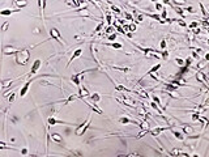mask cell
<instances>
[{
  "label": "cell",
  "mask_w": 209,
  "mask_h": 157,
  "mask_svg": "<svg viewBox=\"0 0 209 157\" xmlns=\"http://www.w3.org/2000/svg\"><path fill=\"white\" fill-rule=\"evenodd\" d=\"M30 58V52H29V49H24V50H19L16 52V63L17 64H21V66H25L28 63Z\"/></svg>",
  "instance_id": "obj_1"
},
{
  "label": "cell",
  "mask_w": 209,
  "mask_h": 157,
  "mask_svg": "<svg viewBox=\"0 0 209 157\" xmlns=\"http://www.w3.org/2000/svg\"><path fill=\"white\" fill-rule=\"evenodd\" d=\"M92 117H93V114H90L89 117H88V119H86L84 123H81L80 126H77L76 131H75V133H76L77 136H81V135H84V133H85V131L88 130V127H89V124H90V122H92Z\"/></svg>",
  "instance_id": "obj_2"
},
{
  "label": "cell",
  "mask_w": 209,
  "mask_h": 157,
  "mask_svg": "<svg viewBox=\"0 0 209 157\" xmlns=\"http://www.w3.org/2000/svg\"><path fill=\"white\" fill-rule=\"evenodd\" d=\"M50 37H51L52 39H55L56 42H59L60 45H63V46L65 45V43H64V39H63L62 35H60V31H59L56 27H52V29L50 30Z\"/></svg>",
  "instance_id": "obj_3"
},
{
  "label": "cell",
  "mask_w": 209,
  "mask_h": 157,
  "mask_svg": "<svg viewBox=\"0 0 209 157\" xmlns=\"http://www.w3.org/2000/svg\"><path fill=\"white\" fill-rule=\"evenodd\" d=\"M41 66H42V60H41V59H35L34 63H33V66H31V70H30L29 76H34L35 73L38 72V70H39Z\"/></svg>",
  "instance_id": "obj_4"
},
{
  "label": "cell",
  "mask_w": 209,
  "mask_h": 157,
  "mask_svg": "<svg viewBox=\"0 0 209 157\" xmlns=\"http://www.w3.org/2000/svg\"><path fill=\"white\" fill-rule=\"evenodd\" d=\"M83 55V49H76L73 52H72V55H71V58H69V60H68V63H67V67H69L71 66V63L75 60V59H77L79 56H81Z\"/></svg>",
  "instance_id": "obj_5"
},
{
  "label": "cell",
  "mask_w": 209,
  "mask_h": 157,
  "mask_svg": "<svg viewBox=\"0 0 209 157\" xmlns=\"http://www.w3.org/2000/svg\"><path fill=\"white\" fill-rule=\"evenodd\" d=\"M47 5V0H38V7H39V16L42 17V21H44V9Z\"/></svg>",
  "instance_id": "obj_6"
},
{
  "label": "cell",
  "mask_w": 209,
  "mask_h": 157,
  "mask_svg": "<svg viewBox=\"0 0 209 157\" xmlns=\"http://www.w3.org/2000/svg\"><path fill=\"white\" fill-rule=\"evenodd\" d=\"M31 81H33V78H29V80L28 81H26L25 82V84H24V86H22L21 88V90H20V97H21V98H22V97H25L26 96V93H28V90H29V86H30V84H31Z\"/></svg>",
  "instance_id": "obj_7"
},
{
  "label": "cell",
  "mask_w": 209,
  "mask_h": 157,
  "mask_svg": "<svg viewBox=\"0 0 209 157\" xmlns=\"http://www.w3.org/2000/svg\"><path fill=\"white\" fill-rule=\"evenodd\" d=\"M83 101H84V102H85V105H88V106H89V107H90V109H92V110H93V111H94V113H97V114H99V115H102V114H103V111H102V110H101V109H99V107H98V105H97V104H95V102H93V104H90V102H86V101H85V98H83Z\"/></svg>",
  "instance_id": "obj_8"
},
{
  "label": "cell",
  "mask_w": 209,
  "mask_h": 157,
  "mask_svg": "<svg viewBox=\"0 0 209 157\" xmlns=\"http://www.w3.org/2000/svg\"><path fill=\"white\" fill-rule=\"evenodd\" d=\"M47 123H48V126H55V124H71V123H68V122L59 121V119H55L54 117H50V118L47 119Z\"/></svg>",
  "instance_id": "obj_9"
},
{
  "label": "cell",
  "mask_w": 209,
  "mask_h": 157,
  "mask_svg": "<svg viewBox=\"0 0 209 157\" xmlns=\"http://www.w3.org/2000/svg\"><path fill=\"white\" fill-rule=\"evenodd\" d=\"M21 9L20 8H16V9H9V8H7V9H3V11H0V15L1 16H11V15H13V13H17V12H20Z\"/></svg>",
  "instance_id": "obj_10"
},
{
  "label": "cell",
  "mask_w": 209,
  "mask_h": 157,
  "mask_svg": "<svg viewBox=\"0 0 209 157\" xmlns=\"http://www.w3.org/2000/svg\"><path fill=\"white\" fill-rule=\"evenodd\" d=\"M19 51V49L13 47V46H5V47L3 49V54L4 55H11V54H16Z\"/></svg>",
  "instance_id": "obj_11"
},
{
  "label": "cell",
  "mask_w": 209,
  "mask_h": 157,
  "mask_svg": "<svg viewBox=\"0 0 209 157\" xmlns=\"http://www.w3.org/2000/svg\"><path fill=\"white\" fill-rule=\"evenodd\" d=\"M88 98L92 101V102H95V104H98L99 101H101V96H99V93H92Z\"/></svg>",
  "instance_id": "obj_12"
},
{
  "label": "cell",
  "mask_w": 209,
  "mask_h": 157,
  "mask_svg": "<svg viewBox=\"0 0 209 157\" xmlns=\"http://www.w3.org/2000/svg\"><path fill=\"white\" fill-rule=\"evenodd\" d=\"M51 139H52V141L58 143V144H62V143H63V137L59 135V133H56V132L51 133Z\"/></svg>",
  "instance_id": "obj_13"
},
{
  "label": "cell",
  "mask_w": 209,
  "mask_h": 157,
  "mask_svg": "<svg viewBox=\"0 0 209 157\" xmlns=\"http://www.w3.org/2000/svg\"><path fill=\"white\" fill-rule=\"evenodd\" d=\"M13 3L17 5V8H25L26 5H28V0H13Z\"/></svg>",
  "instance_id": "obj_14"
},
{
  "label": "cell",
  "mask_w": 209,
  "mask_h": 157,
  "mask_svg": "<svg viewBox=\"0 0 209 157\" xmlns=\"http://www.w3.org/2000/svg\"><path fill=\"white\" fill-rule=\"evenodd\" d=\"M77 97H79L77 94H69V96H68L64 101H62V102H63V105H68L69 102H72V101H75V100L77 98Z\"/></svg>",
  "instance_id": "obj_15"
},
{
  "label": "cell",
  "mask_w": 209,
  "mask_h": 157,
  "mask_svg": "<svg viewBox=\"0 0 209 157\" xmlns=\"http://www.w3.org/2000/svg\"><path fill=\"white\" fill-rule=\"evenodd\" d=\"M119 122H120V123H123V124H127V123L137 124V122H136V121H131V119H128L127 117H122V118H119Z\"/></svg>",
  "instance_id": "obj_16"
},
{
  "label": "cell",
  "mask_w": 209,
  "mask_h": 157,
  "mask_svg": "<svg viewBox=\"0 0 209 157\" xmlns=\"http://www.w3.org/2000/svg\"><path fill=\"white\" fill-rule=\"evenodd\" d=\"M161 68V63H158L157 66H154V67H152L150 70H149L148 72H146V75H152V73H154V72H157L158 70Z\"/></svg>",
  "instance_id": "obj_17"
},
{
  "label": "cell",
  "mask_w": 209,
  "mask_h": 157,
  "mask_svg": "<svg viewBox=\"0 0 209 157\" xmlns=\"http://www.w3.org/2000/svg\"><path fill=\"white\" fill-rule=\"evenodd\" d=\"M103 26H104V22L102 21V22H99V24L97 25V27L94 29V31H93V34H98L99 31H101L102 29H103Z\"/></svg>",
  "instance_id": "obj_18"
},
{
  "label": "cell",
  "mask_w": 209,
  "mask_h": 157,
  "mask_svg": "<svg viewBox=\"0 0 209 157\" xmlns=\"http://www.w3.org/2000/svg\"><path fill=\"white\" fill-rule=\"evenodd\" d=\"M166 88H167L169 92H174V90L178 89V85H174L172 82H169V84H166Z\"/></svg>",
  "instance_id": "obj_19"
},
{
  "label": "cell",
  "mask_w": 209,
  "mask_h": 157,
  "mask_svg": "<svg viewBox=\"0 0 209 157\" xmlns=\"http://www.w3.org/2000/svg\"><path fill=\"white\" fill-rule=\"evenodd\" d=\"M172 133H174L175 139H178V140H184V135H183L182 132H178V131H172Z\"/></svg>",
  "instance_id": "obj_20"
},
{
  "label": "cell",
  "mask_w": 209,
  "mask_h": 157,
  "mask_svg": "<svg viewBox=\"0 0 209 157\" xmlns=\"http://www.w3.org/2000/svg\"><path fill=\"white\" fill-rule=\"evenodd\" d=\"M174 9H175V12L178 13V15H179L182 18H184V9H183V8H180V7H175Z\"/></svg>",
  "instance_id": "obj_21"
},
{
  "label": "cell",
  "mask_w": 209,
  "mask_h": 157,
  "mask_svg": "<svg viewBox=\"0 0 209 157\" xmlns=\"http://www.w3.org/2000/svg\"><path fill=\"white\" fill-rule=\"evenodd\" d=\"M114 30H115V27H114V26H108V27H106V29L103 30V31H104V33H103V35H104V34H106V35H108V34L114 33Z\"/></svg>",
  "instance_id": "obj_22"
},
{
  "label": "cell",
  "mask_w": 209,
  "mask_h": 157,
  "mask_svg": "<svg viewBox=\"0 0 209 157\" xmlns=\"http://www.w3.org/2000/svg\"><path fill=\"white\" fill-rule=\"evenodd\" d=\"M111 68H114V70H118V71H122V72H124V73H127V72H128V68H127V67H119V66H111Z\"/></svg>",
  "instance_id": "obj_23"
},
{
  "label": "cell",
  "mask_w": 209,
  "mask_h": 157,
  "mask_svg": "<svg viewBox=\"0 0 209 157\" xmlns=\"http://www.w3.org/2000/svg\"><path fill=\"white\" fill-rule=\"evenodd\" d=\"M137 49H139V50H141V51H143L144 54H146V55H148L149 52H156L153 49H144V47H140V46H137Z\"/></svg>",
  "instance_id": "obj_24"
},
{
  "label": "cell",
  "mask_w": 209,
  "mask_h": 157,
  "mask_svg": "<svg viewBox=\"0 0 209 157\" xmlns=\"http://www.w3.org/2000/svg\"><path fill=\"white\" fill-rule=\"evenodd\" d=\"M161 18L166 22V20H167V9H166V8L162 9V12H161Z\"/></svg>",
  "instance_id": "obj_25"
},
{
  "label": "cell",
  "mask_w": 209,
  "mask_h": 157,
  "mask_svg": "<svg viewBox=\"0 0 209 157\" xmlns=\"http://www.w3.org/2000/svg\"><path fill=\"white\" fill-rule=\"evenodd\" d=\"M89 1H90V3H92V4H93V5H94V7H97V8L99 9V11H102V8H101V3H99V1H98V0H89Z\"/></svg>",
  "instance_id": "obj_26"
},
{
  "label": "cell",
  "mask_w": 209,
  "mask_h": 157,
  "mask_svg": "<svg viewBox=\"0 0 209 157\" xmlns=\"http://www.w3.org/2000/svg\"><path fill=\"white\" fill-rule=\"evenodd\" d=\"M15 81H16V80H4V81H3V85H1V86H3V89H5V88H7L8 85H11L12 82H15Z\"/></svg>",
  "instance_id": "obj_27"
},
{
  "label": "cell",
  "mask_w": 209,
  "mask_h": 157,
  "mask_svg": "<svg viewBox=\"0 0 209 157\" xmlns=\"http://www.w3.org/2000/svg\"><path fill=\"white\" fill-rule=\"evenodd\" d=\"M200 118H201V117H200V113H193V114H192V117H191V119H192L193 122L200 121Z\"/></svg>",
  "instance_id": "obj_28"
},
{
  "label": "cell",
  "mask_w": 209,
  "mask_h": 157,
  "mask_svg": "<svg viewBox=\"0 0 209 157\" xmlns=\"http://www.w3.org/2000/svg\"><path fill=\"white\" fill-rule=\"evenodd\" d=\"M160 55L162 56V59H165V60L169 58V52H167L166 50H162V51H160Z\"/></svg>",
  "instance_id": "obj_29"
},
{
  "label": "cell",
  "mask_w": 209,
  "mask_h": 157,
  "mask_svg": "<svg viewBox=\"0 0 209 157\" xmlns=\"http://www.w3.org/2000/svg\"><path fill=\"white\" fill-rule=\"evenodd\" d=\"M183 131L186 132V133H188V135H189V133H192V127H191V126H184L183 127Z\"/></svg>",
  "instance_id": "obj_30"
},
{
  "label": "cell",
  "mask_w": 209,
  "mask_h": 157,
  "mask_svg": "<svg viewBox=\"0 0 209 157\" xmlns=\"http://www.w3.org/2000/svg\"><path fill=\"white\" fill-rule=\"evenodd\" d=\"M175 21L178 22V24H179L180 26H183V27H187V24H186V22H184V20H183V18H176Z\"/></svg>",
  "instance_id": "obj_31"
},
{
  "label": "cell",
  "mask_w": 209,
  "mask_h": 157,
  "mask_svg": "<svg viewBox=\"0 0 209 157\" xmlns=\"http://www.w3.org/2000/svg\"><path fill=\"white\" fill-rule=\"evenodd\" d=\"M175 62H176V64H178V66H180V67H183L184 64H186V60H183V59H180V58H176Z\"/></svg>",
  "instance_id": "obj_32"
},
{
  "label": "cell",
  "mask_w": 209,
  "mask_h": 157,
  "mask_svg": "<svg viewBox=\"0 0 209 157\" xmlns=\"http://www.w3.org/2000/svg\"><path fill=\"white\" fill-rule=\"evenodd\" d=\"M104 45L111 46V47H114V49H122V47H123V46H122L120 43H104Z\"/></svg>",
  "instance_id": "obj_33"
},
{
  "label": "cell",
  "mask_w": 209,
  "mask_h": 157,
  "mask_svg": "<svg viewBox=\"0 0 209 157\" xmlns=\"http://www.w3.org/2000/svg\"><path fill=\"white\" fill-rule=\"evenodd\" d=\"M16 96H17V93H11L9 98H8V101H9V104H13V102H15V100H16Z\"/></svg>",
  "instance_id": "obj_34"
},
{
  "label": "cell",
  "mask_w": 209,
  "mask_h": 157,
  "mask_svg": "<svg viewBox=\"0 0 209 157\" xmlns=\"http://www.w3.org/2000/svg\"><path fill=\"white\" fill-rule=\"evenodd\" d=\"M116 35H118V34L114 31V33H111V34H108V35H107V39H108V41H115Z\"/></svg>",
  "instance_id": "obj_35"
},
{
  "label": "cell",
  "mask_w": 209,
  "mask_h": 157,
  "mask_svg": "<svg viewBox=\"0 0 209 157\" xmlns=\"http://www.w3.org/2000/svg\"><path fill=\"white\" fill-rule=\"evenodd\" d=\"M197 26H199V22H197V21H192V22L188 25L189 29H193V27H197Z\"/></svg>",
  "instance_id": "obj_36"
},
{
  "label": "cell",
  "mask_w": 209,
  "mask_h": 157,
  "mask_svg": "<svg viewBox=\"0 0 209 157\" xmlns=\"http://www.w3.org/2000/svg\"><path fill=\"white\" fill-rule=\"evenodd\" d=\"M106 22L108 25L111 24V15H110V12H106Z\"/></svg>",
  "instance_id": "obj_37"
},
{
  "label": "cell",
  "mask_w": 209,
  "mask_h": 157,
  "mask_svg": "<svg viewBox=\"0 0 209 157\" xmlns=\"http://www.w3.org/2000/svg\"><path fill=\"white\" fill-rule=\"evenodd\" d=\"M140 127H141L143 130H149V124H148V122H143L141 124H140Z\"/></svg>",
  "instance_id": "obj_38"
},
{
  "label": "cell",
  "mask_w": 209,
  "mask_h": 157,
  "mask_svg": "<svg viewBox=\"0 0 209 157\" xmlns=\"http://www.w3.org/2000/svg\"><path fill=\"white\" fill-rule=\"evenodd\" d=\"M172 1H174L175 4H176V5H184V4H186V1H184V0H172Z\"/></svg>",
  "instance_id": "obj_39"
},
{
  "label": "cell",
  "mask_w": 209,
  "mask_h": 157,
  "mask_svg": "<svg viewBox=\"0 0 209 157\" xmlns=\"http://www.w3.org/2000/svg\"><path fill=\"white\" fill-rule=\"evenodd\" d=\"M154 7H156V9H157V11H162V9H163V4H161V3H156V5H154Z\"/></svg>",
  "instance_id": "obj_40"
},
{
  "label": "cell",
  "mask_w": 209,
  "mask_h": 157,
  "mask_svg": "<svg viewBox=\"0 0 209 157\" xmlns=\"http://www.w3.org/2000/svg\"><path fill=\"white\" fill-rule=\"evenodd\" d=\"M8 26H9V21L4 22V24H3V26H1V30H3V31H5V30L8 29Z\"/></svg>",
  "instance_id": "obj_41"
},
{
  "label": "cell",
  "mask_w": 209,
  "mask_h": 157,
  "mask_svg": "<svg viewBox=\"0 0 209 157\" xmlns=\"http://www.w3.org/2000/svg\"><path fill=\"white\" fill-rule=\"evenodd\" d=\"M111 11H114L115 13H120V9L118 7H115V5H112V4H111Z\"/></svg>",
  "instance_id": "obj_42"
},
{
  "label": "cell",
  "mask_w": 209,
  "mask_h": 157,
  "mask_svg": "<svg viewBox=\"0 0 209 157\" xmlns=\"http://www.w3.org/2000/svg\"><path fill=\"white\" fill-rule=\"evenodd\" d=\"M166 45H167V43H166V41H165V39H162V41H161V43H160V46H161V49H162V50H165V49H166Z\"/></svg>",
  "instance_id": "obj_43"
},
{
  "label": "cell",
  "mask_w": 209,
  "mask_h": 157,
  "mask_svg": "<svg viewBox=\"0 0 209 157\" xmlns=\"http://www.w3.org/2000/svg\"><path fill=\"white\" fill-rule=\"evenodd\" d=\"M125 18H128V20H129V21H133V17H132V16H131V15H129V13H128V12H125Z\"/></svg>",
  "instance_id": "obj_44"
},
{
  "label": "cell",
  "mask_w": 209,
  "mask_h": 157,
  "mask_svg": "<svg viewBox=\"0 0 209 157\" xmlns=\"http://www.w3.org/2000/svg\"><path fill=\"white\" fill-rule=\"evenodd\" d=\"M129 31H136V25H135V24H131V25H129Z\"/></svg>",
  "instance_id": "obj_45"
},
{
  "label": "cell",
  "mask_w": 209,
  "mask_h": 157,
  "mask_svg": "<svg viewBox=\"0 0 209 157\" xmlns=\"http://www.w3.org/2000/svg\"><path fill=\"white\" fill-rule=\"evenodd\" d=\"M153 100H154V102H157L158 105H161V101H160V98H158L157 96H153Z\"/></svg>",
  "instance_id": "obj_46"
},
{
  "label": "cell",
  "mask_w": 209,
  "mask_h": 157,
  "mask_svg": "<svg viewBox=\"0 0 209 157\" xmlns=\"http://www.w3.org/2000/svg\"><path fill=\"white\" fill-rule=\"evenodd\" d=\"M41 85H54V84H51V82H48V81L42 80V81H41Z\"/></svg>",
  "instance_id": "obj_47"
},
{
  "label": "cell",
  "mask_w": 209,
  "mask_h": 157,
  "mask_svg": "<svg viewBox=\"0 0 209 157\" xmlns=\"http://www.w3.org/2000/svg\"><path fill=\"white\" fill-rule=\"evenodd\" d=\"M184 11H188L189 13H195V11H193V8H192V7H187V8L184 9Z\"/></svg>",
  "instance_id": "obj_48"
},
{
  "label": "cell",
  "mask_w": 209,
  "mask_h": 157,
  "mask_svg": "<svg viewBox=\"0 0 209 157\" xmlns=\"http://www.w3.org/2000/svg\"><path fill=\"white\" fill-rule=\"evenodd\" d=\"M191 63H192V59H191V58H188V59H186V66H187V67L189 66V64H191Z\"/></svg>",
  "instance_id": "obj_49"
},
{
  "label": "cell",
  "mask_w": 209,
  "mask_h": 157,
  "mask_svg": "<svg viewBox=\"0 0 209 157\" xmlns=\"http://www.w3.org/2000/svg\"><path fill=\"white\" fill-rule=\"evenodd\" d=\"M143 18H144V17H143V15H139V16H137V22H141V21H143Z\"/></svg>",
  "instance_id": "obj_50"
},
{
  "label": "cell",
  "mask_w": 209,
  "mask_h": 157,
  "mask_svg": "<svg viewBox=\"0 0 209 157\" xmlns=\"http://www.w3.org/2000/svg\"><path fill=\"white\" fill-rule=\"evenodd\" d=\"M77 1H79V4H80V5H83V4H85V1H86V0H77Z\"/></svg>",
  "instance_id": "obj_51"
},
{
  "label": "cell",
  "mask_w": 209,
  "mask_h": 157,
  "mask_svg": "<svg viewBox=\"0 0 209 157\" xmlns=\"http://www.w3.org/2000/svg\"><path fill=\"white\" fill-rule=\"evenodd\" d=\"M21 153H22V155H26V153H28V149H26V148H24V149L21 151Z\"/></svg>",
  "instance_id": "obj_52"
},
{
  "label": "cell",
  "mask_w": 209,
  "mask_h": 157,
  "mask_svg": "<svg viewBox=\"0 0 209 157\" xmlns=\"http://www.w3.org/2000/svg\"><path fill=\"white\" fill-rule=\"evenodd\" d=\"M205 60H207V62H209V52H207V54H205Z\"/></svg>",
  "instance_id": "obj_53"
},
{
  "label": "cell",
  "mask_w": 209,
  "mask_h": 157,
  "mask_svg": "<svg viewBox=\"0 0 209 157\" xmlns=\"http://www.w3.org/2000/svg\"><path fill=\"white\" fill-rule=\"evenodd\" d=\"M63 1H64V3H67V4H71V3H69V0H63Z\"/></svg>",
  "instance_id": "obj_54"
},
{
  "label": "cell",
  "mask_w": 209,
  "mask_h": 157,
  "mask_svg": "<svg viewBox=\"0 0 209 157\" xmlns=\"http://www.w3.org/2000/svg\"><path fill=\"white\" fill-rule=\"evenodd\" d=\"M152 1H153V3H157V1H158V0H152Z\"/></svg>",
  "instance_id": "obj_55"
},
{
  "label": "cell",
  "mask_w": 209,
  "mask_h": 157,
  "mask_svg": "<svg viewBox=\"0 0 209 157\" xmlns=\"http://www.w3.org/2000/svg\"><path fill=\"white\" fill-rule=\"evenodd\" d=\"M208 33H209V26H208Z\"/></svg>",
  "instance_id": "obj_56"
},
{
  "label": "cell",
  "mask_w": 209,
  "mask_h": 157,
  "mask_svg": "<svg viewBox=\"0 0 209 157\" xmlns=\"http://www.w3.org/2000/svg\"><path fill=\"white\" fill-rule=\"evenodd\" d=\"M207 43H208V45H209V39H208V42H207Z\"/></svg>",
  "instance_id": "obj_57"
}]
</instances>
